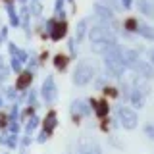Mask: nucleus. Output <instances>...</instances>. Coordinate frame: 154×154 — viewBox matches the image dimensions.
I'll return each instance as SVG.
<instances>
[{"label": "nucleus", "mask_w": 154, "mask_h": 154, "mask_svg": "<svg viewBox=\"0 0 154 154\" xmlns=\"http://www.w3.org/2000/svg\"><path fill=\"white\" fill-rule=\"evenodd\" d=\"M122 4H123V8H129L131 6V0H122Z\"/></svg>", "instance_id": "nucleus-25"}, {"label": "nucleus", "mask_w": 154, "mask_h": 154, "mask_svg": "<svg viewBox=\"0 0 154 154\" xmlns=\"http://www.w3.org/2000/svg\"><path fill=\"white\" fill-rule=\"evenodd\" d=\"M37 123H38V119H37V116L35 114H31V119H29V123H27V133H31L33 129L37 127Z\"/></svg>", "instance_id": "nucleus-18"}, {"label": "nucleus", "mask_w": 154, "mask_h": 154, "mask_svg": "<svg viewBox=\"0 0 154 154\" xmlns=\"http://www.w3.org/2000/svg\"><path fill=\"white\" fill-rule=\"evenodd\" d=\"M94 73H96L94 66L89 64L87 60H83V62H79V64H77L75 71H73V83L77 87H83V85L91 83V81L94 79Z\"/></svg>", "instance_id": "nucleus-4"}, {"label": "nucleus", "mask_w": 154, "mask_h": 154, "mask_svg": "<svg viewBox=\"0 0 154 154\" xmlns=\"http://www.w3.org/2000/svg\"><path fill=\"white\" fill-rule=\"evenodd\" d=\"M150 64L154 66V50H150Z\"/></svg>", "instance_id": "nucleus-26"}, {"label": "nucleus", "mask_w": 154, "mask_h": 154, "mask_svg": "<svg viewBox=\"0 0 154 154\" xmlns=\"http://www.w3.org/2000/svg\"><path fill=\"white\" fill-rule=\"evenodd\" d=\"M77 152L79 154H102L98 143L91 137H81L79 139V144H77Z\"/></svg>", "instance_id": "nucleus-7"}, {"label": "nucleus", "mask_w": 154, "mask_h": 154, "mask_svg": "<svg viewBox=\"0 0 154 154\" xmlns=\"http://www.w3.org/2000/svg\"><path fill=\"white\" fill-rule=\"evenodd\" d=\"M89 38H91V42L94 45L96 52H104L110 45L116 42V35H114L112 27H110L108 23H102V21L89 29Z\"/></svg>", "instance_id": "nucleus-1"}, {"label": "nucleus", "mask_w": 154, "mask_h": 154, "mask_svg": "<svg viewBox=\"0 0 154 154\" xmlns=\"http://www.w3.org/2000/svg\"><path fill=\"white\" fill-rule=\"evenodd\" d=\"M89 114H91V108L87 106V102H83V100H73L71 102V118L75 122H79L83 116H89Z\"/></svg>", "instance_id": "nucleus-8"}, {"label": "nucleus", "mask_w": 154, "mask_h": 154, "mask_svg": "<svg viewBox=\"0 0 154 154\" xmlns=\"http://www.w3.org/2000/svg\"><path fill=\"white\" fill-rule=\"evenodd\" d=\"M41 94H42V100L46 104H54L56 102V96H58V91H56V83H54V77L48 75L45 81H42V89H41Z\"/></svg>", "instance_id": "nucleus-6"}, {"label": "nucleus", "mask_w": 154, "mask_h": 154, "mask_svg": "<svg viewBox=\"0 0 154 154\" xmlns=\"http://www.w3.org/2000/svg\"><path fill=\"white\" fill-rule=\"evenodd\" d=\"M137 33L144 38H148V41H154V29L150 25H146V23H137Z\"/></svg>", "instance_id": "nucleus-13"}, {"label": "nucleus", "mask_w": 154, "mask_h": 154, "mask_svg": "<svg viewBox=\"0 0 154 154\" xmlns=\"http://www.w3.org/2000/svg\"><path fill=\"white\" fill-rule=\"evenodd\" d=\"M48 135H50V133H46V131H42V133H41V137H38V141H41V143H45V141H46V137H48Z\"/></svg>", "instance_id": "nucleus-24"}, {"label": "nucleus", "mask_w": 154, "mask_h": 154, "mask_svg": "<svg viewBox=\"0 0 154 154\" xmlns=\"http://www.w3.org/2000/svg\"><path fill=\"white\" fill-rule=\"evenodd\" d=\"M118 122L122 127L125 129H135L139 123V118H137V112L129 106H119L118 108Z\"/></svg>", "instance_id": "nucleus-5"}, {"label": "nucleus", "mask_w": 154, "mask_h": 154, "mask_svg": "<svg viewBox=\"0 0 154 154\" xmlns=\"http://www.w3.org/2000/svg\"><path fill=\"white\" fill-rule=\"evenodd\" d=\"M2 143H4V144H8L10 148H14V146L17 144V135L12 131V135H6V137L2 139Z\"/></svg>", "instance_id": "nucleus-16"}, {"label": "nucleus", "mask_w": 154, "mask_h": 154, "mask_svg": "<svg viewBox=\"0 0 154 154\" xmlns=\"http://www.w3.org/2000/svg\"><path fill=\"white\" fill-rule=\"evenodd\" d=\"M31 81H33V73L31 71H25V73H21L17 77V83H16V89L17 91H25L29 85H31Z\"/></svg>", "instance_id": "nucleus-12"}, {"label": "nucleus", "mask_w": 154, "mask_h": 154, "mask_svg": "<svg viewBox=\"0 0 154 154\" xmlns=\"http://www.w3.org/2000/svg\"><path fill=\"white\" fill-rule=\"evenodd\" d=\"M144 131H146V135L150 139H154V127H152V125H146V127H144Z\"/></svg>", "instance_id": "nucleus-22"}, {"label": "nucleus", "mask_w": 154, "mask_h": 154, "mask_svg": "<svg viewBox=\"0 0 154 154\" xmlns=\"http://www.w3.org/2000/svg\"><path fill=\"white\" fill-rule=\"evenodd\" d=\"M54 66L58 67V69H66L67 58H66V56H56V58H54Z\"/></svg>", "instance_id": "nucleus-17"}, {"label": "nucleus", "mask_w": 154, "mask_h": 154, "mask_svg": "<svg viewBox=\"0 0 154 154\" xmlns=\"http://www.w3.org/2000/svg\"><path fill=\"white\" fill-rule=\"evenodd\" d=\"M48 29H50V37L54 38V41H60L62 37L66 35V23H58V25H54V21H48Z\"/></svg>", "instance_id": "nucleus-10"}, {"label": "nucleus", "mask_w": 154, "mask_h": 154, "mask_svg": "<svg viewBox=\"0 0 154 154\" xmlns=\"http://www.w3.org/2000/svg\"><path fill=\"white\" fill-rule=\"evenodd\" d=\"M8 79V67L0 62V81H6Z\"/></svg>", "instance_id": "nucleus-21"}, {"label": "nucleus", "mask_w": 154, "mask_h": 154, "mask_svg": "<svg viewBox=\"0 0 154 154\" xmlns=\"http://www.w3.org/2000/svg\"><path fill=\"white\" fill-rule=\"evenodd\" d=\"M93 106H98V110H96V114H98V116H106V112H108L106 102H93Z\"/></svg>", "instance_id": "nucleus-19"}, {"label": "nucleus", "mask_w": 154, "mask_h": 154, "mask_svg": "<svg viewBox=\"0 0 154 154\" xmlns=\"http://www.w3.org/2000/svg\"><path fill=\"white\" fill-rule=\"evenodd\" d=\"M102 56H104V66H106V69H108L114 77H122L127 66H125V62H123V50L118 46V42L110 45V46L102 52Z\"/></svg>", "instance_id": "nucleus-2"}, {"label": "nucleus", "mask_w": 154, "mask_h": 154, "mask_svg": "<svg viewBox=\"0 0 154 154\" xmlns=\"http://www.w3.org/2000/svg\"><path fill=\"white\" fill-rule=\"evenodd\" d=\"M0 104H2V98H0Z\"/></svg>", "instance_id": "nucleus-27"}, {"label": "nucleus", "mask_w": 154, "mask_h": 154, "mask_svg": "<svg viewBox=\"0 0 154 154\" xmlns=\"http://www.w3.org/2000/svg\"><path fill=\"white\" fill-rule=\"evenodd\" d=\"M94 14L98 16V19L102 23H114V12H112V8H108L106 4H96Z\"/></svg>", "instance_id": "nucleus-9"}, {"label": "nucleus", "mask_w": 154, "mask_h": 154, "mask_svg": "<svg viewBox=\"0 0 154 154\" xmlns=\"http://www.w3.org/2000/svg\"><path fill=\"white\" fill-rule=\"evenodd\" d=\"M139 10L143 16L146 17H154V0H139Z\"/></svg>", "instance_id": "nucleus-11"}, {"label": "nucleus", "mask_w": 154, "mask_h": 154, "mask_svg": "<svg viewBox=\"0 0 154 154\" xmlns=\"http://www.w3.org/2000/svg\"><path fill=\"white\" fill-rule=\"evenodd\" d=\"M104 4L106 6L110 4V8H118V0H104Z\"/></svg>", "instance_id": "nucleus-23"}, {"label": "nucleus", "mask_w": 154, "mask_h": 154, "mask_svg": "<svg viewBox=\"0 0 154 154\" xmlns=\"http://www.w3.org/2000/svg\"><path fill=\"white\" fill-rule=\"evenodd\" d=\"M54 127H56V114L54 112H48L46 119H45V131L46 133H52V131H54Z\"/></svg>", "instance_id": "nucleus-15"}, {"label": "nucleus", "mask_w": 154, "mask_h": 154, "mask_svg": "<svg viewBox=\"0 0 154 154\" xmlns=\"http://www.w3.org/2000/svg\"><path fill=\"white\" fill-rule=\"evenodd\" d=\"M87 29H89V23H87V19H81V21L77 23V27H75V41H77V42L83 41V37L87 35Z\"/></svg>", "instance_id": "nucleus-14"}, {"label": "nucleus", "mask_w": 154, "mask_h": 154, "mask_svg": "<svg viewBox=\"0 0 154 154\" xmlns=\"http://www.w3.org/2000/svg\"><path fill=\"white\" fill-rule=\"evenodd\" d=\"M8 12H10V19H12V25H17L19 23V17H17V14L14 12V8L8 4Z\"/></svg>", "instance_id": "nucleus-20"}, {"label": "nucleus", "mask_w": 154, "mask_h": 154, "mask_svg": "<svg viewBox=\"0 0 154 154\" xmlns=\"http://www.w3.org/2000/svg\"><path fill=\"white\" fill-rule=\"evenodd\" d=\"M123 62L127 67H131L135 73H139V77H144V79H150L154 75V69H152V64L150 62H144L137 52L133 50H123Z\"/></svg>", "instance_id": "nucleus-3"}]
</instances>
